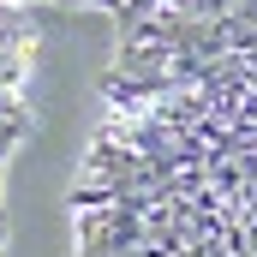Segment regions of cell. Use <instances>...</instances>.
<instances>
[{
    "mask_svg": "<svg viewBox=\"0 0 257 257\" xmlns=\"http://www.w3.org/2000/svg\"><path fill=\"white\" fill-rule=\"evenodd\" d=\"M24 72H30V24L18 6H0V174L24 132Z\"/></svg>",
    "mask_w": 257,
    "mask_h": 257,
    "instance_id": "obj_1",
    "label": "cell"
},
{
    "mask_svg": "<svg viewBox=\"0 0 257 257\" xmlns=\"http://www.w3.org/2000/svg\"><path fill=\"white\" fill-rule=\"evenodd\" d=\"M0 6H30V0H0ZM60 6H96V12H114L126 24V18H144V12H156L168 0H60Z\"/></svg>",
    "mask_w": 257,
    "mask_h": 257,
    "instance_id": "obj_2",
    "label": "cell"
}]
</instances>
